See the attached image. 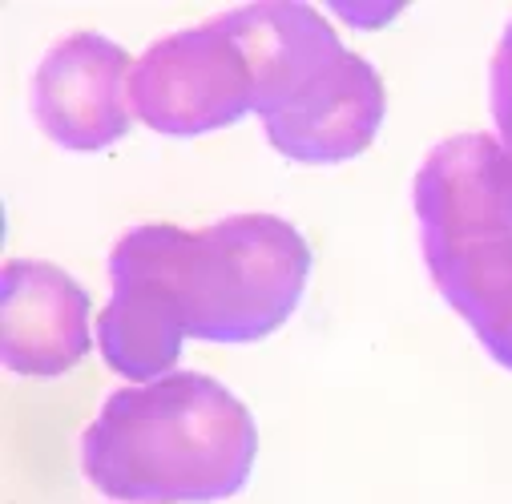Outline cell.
<instances>
[{
	"label": "cell",
	"mask_w": 512,
	"mask_h": 504,
	"mask_svg": "<svg viewBox=\"0 0 512 504\" xmlns=\"http://www.w3.org/2000/svg\"><path fill=\"white\" fill-rule=\"evenodd\" d=\"M307 275V242L271 214H238L206 230L142 226L113 246V295L97 323L101 355L130 380H158L182 339L271 335L295 311Z\"/></svg>",
	"instance_id": "6da1fadb"
},
{
	"label": "cell",
	"mask_w": 512,
	"mask_h": 504,
	"mask_svg": "<svg viewBox=\"0 0 512 504\" xmlns=\"http://www.w3.org/2000/svg\"><path fill=\"white\" fill-rule=\"evenodd\" d=\"M254 420L210 375H158L105 400L81 440L85 476L117 500L202 504L254 468Z\"/></svg>",
	"instance_id": "7a4b0ae2"
},
{
	"label": "cell",
	"mask_w": 512,
	"mask_h": 504,
	"mask_svg": "<svg viewBox=\"0 0 512 504\" xmlns=\"http://www.w3.org/2000/svg\"><path fill=\"white\" fill-rule=\"evenodd\" d=\"M254 73V113L295 162H347L383 121V85L335 29L303 5H250L222 17Z\"/></svg>",
	"instance_id": "3957f363"
},
{
	"label": "cell",
	"mask_w": 512,
	"mask_h": 504,
	"mask_svg": "<svg viewBox=\"0 0 512 504\" xmlns=\"http://www.w3.org/2000/svg\"><path fill=\"white\" fill-rule=\"evenodd\" d=\"M424 259L444 299L512 367V158L480 134L448 138L416 174Z\"/></svg>",
	"instance_id": "277c9868"
},
{
	"label": "cell",
	"mask_w": 512,
	"mask_h": 504,
	"mask_svg": "<svg viewBox=\"0 0 512 504\" xmlns=\"http://www.w3.org/2000/svg\"><path fill=\"white\" fill-rule=\"evenodd\" d=\"M130 105L158 134H210L254 109V73L218 17L146 49L130 73Z\"/></svg>",
	"instance_id": "5b68a950"
},
{
	"label": "cell",
	"mask_w": 512,
	"mask_h": 504,
	"mask_svg": "<svg viewBox=\"0 0 512 504\" xmlns=\"http://www.w3.org/2000/svg\"><path fill=\"white\" fill-rule=\"evenodd\" d=\"M134 61L97 33H73L53 45L33 81L41 130L69 150H101L130 130Z\"/></svg>",
	"instance_id": "8992f818"
},
{
	"label": "cell",
	"mask_w": 512,
	"mask_h": 504,
	"mask_svg": "<svg viewBox=\"0 0 512 504\" xmlns=\"http://www.w3.org/2000/svg\"><path fill=\"white\" fill-rule=\"evenodd\" d=\"M89 351V299L49 263L5 267V363L17 375H61Z\"/></svg>",
	"instance_id": "52a82bcc"
},
{
	"label": "cell",
	"mask_w": 512,
	"mask_h": 504,
	"mask_svg": "<svg viewBox=\"0 0 512 504\" xmlns=\"http://www.w3.org/2000/svg\"><path fill=\"white\" fill-rule=\"evenodd\" d=\"M492 117L504 154L512 158V25L500 37L496 61H492Z\"/></svg>",
	"instance_id": "ba28073f"
},
{
	"label": "cell",
	"mask_w": 512,
	"mask_h": 504,
	"mask_svg": "<svg viewBox=\"0 0 512 504\" xmlns=\"http://www.w3.org/2000/svg\"><path fill=\"white\" fill-rule=\"evenodd\" d=\"M396 13H400L396 5H388V9H359V5H339V9H335V17H343V21H347V25H355V29H379V25H388Z\"/></svg>",
	"instance_id": "9c48e42d"
}]
</instances>
